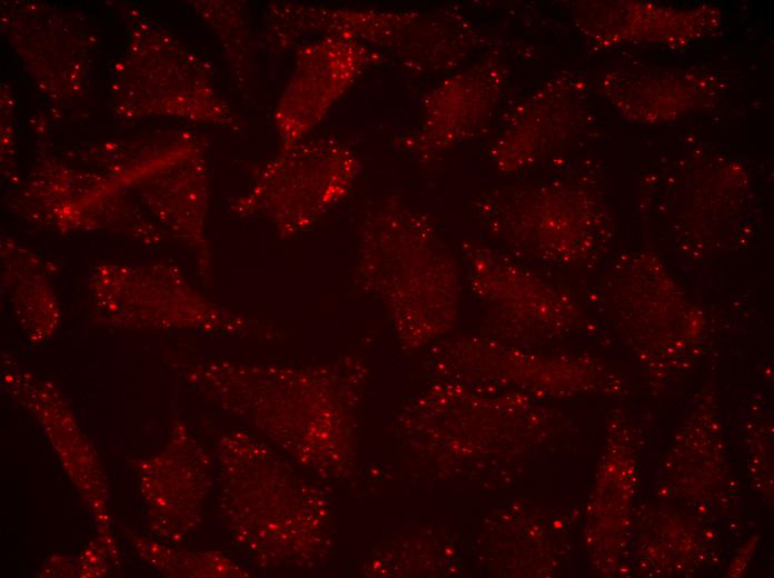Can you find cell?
Masks as SVG:
<instances>
[{"mask_svg": "<svg viewBox=\"0 0 774 578\" xmlns=\"http://www.w3.org/2000/svg\"><path fill=\"white\" fill-rule=\"evenodd\" d=\"M266 39L275 52L311 37H341L418 72L450 73L487 43L465 17L448 10H378L274 2L267 8ZM379 52V51H378Z\"/></svg>", "mask_w": 774, "mask_h": 578, "instance_id": "cell-1", "label": "cell"}, {"mask_svg": "<svg viewBox=\"0 0 774 578\" xmlns=\"http://www.w3.org/2000/svg\"><path fill=\"white\" fill-rule=\"evenodd\" d=\"M359 168L355 152L329 137L280 149L262 169L251 202L281 232L310 226L349 189Z\"/></svg>", "mask_w": 774, "mask_h": 578, "instance_id": "cell-2", "label": "cell"}, {"mask_svg": "<svg viewBox=\"0 0 774 578\" xmlns=\"http://www.w3.org/2000/svg\"><path fill=\"white\" fill-rule=\"evenodd\" d=\"M385 56L358 41L326 36L300 43L295 63L274 111L280 149L304 139L334 103Z\"/></svg>", "mask_w": 774, "mask_h": 578, "instance_id": "cell-3", "label": "cell"}, {"mask_svg": "<svg viewBox=\"0 0 774 578\" xmlns=\"http://www.w3.org/2000/svg\"><path fill=\"white\" fill-rule=\"evenodd\" d=\"M505 81V64L494 56L447 73L426 93L418 128L399 137L397 146L417 158L430 159L475 138L492 121Z\"/></svg>", "mask_w": 774, "mask_h": 578, "instance_id": "cell-4", "label": "cell"}]
</instances>
